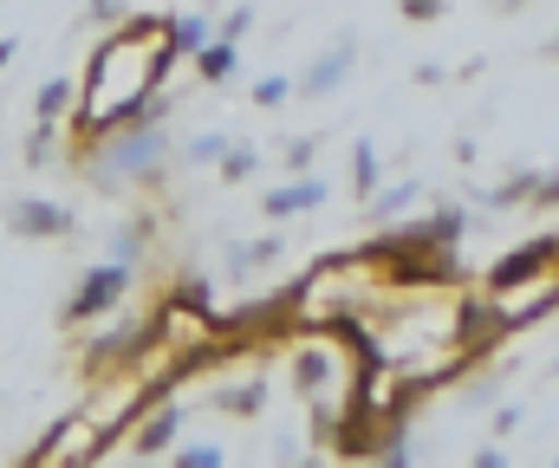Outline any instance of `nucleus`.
Listing matches in <instances>:
<instances>
[{
	"instance_id": "1",
	"label": "nucleus",
	"mask_w": 559,
	"mask_h": 468,
	"mask_svg": "<svg viewBox=\"0 0 559 468\" xmlns=\"http://www.w3.org/2000/svg\"><path fill=\"white\" fill-rule=\"evenodd\" d=\"M169 59H176V39H169V26H156V20H138L131 33L105 39L98 59H92V92H85L79 131L131 124L143 111V98L156 92V79L169 72Z\"/></svg>"
},
{
	"instance_id": "2",
	"label": "nucleus",
	"mask_w": 559,
	"mask_h": 468,
	"mask_svg": "<svg viewBox=\"0 0 559 468\" xmlns=\"http://www.w3.org/2000/svg\"><path fill=\"white\" fill-rule=\"evenodd\" d=\"M554 254H559V241H554V235H540V241H521V248H514L508 261H495V274H488V287H495V293H514V287H527V280H540Z\"/></svg>"
},
{
	"instance_id": "3",
	"label": "nucleus",
	"mask_w": 559,
	"mask_h": 468,
	"mask_svg": "<svg viewBox=\"0 0 559 468\" xmlns=\"http://www.w3.org/2000/svg\"><path fill=\"white\" fill-rule=\"evenodd\" d=\"M124 261L118 267H98V274H85V287H79V300H72V319H92V312H105L118 293H124Z\"/></svg>"
},
{
	"instance_id": "4",
	"label": "nucleus",
	"mask_w": 559,
	"mask_h": 468,
	"mask_svg": "<svg viewBox=\"0 0 559 468\" xmlns=\"http://www.w3.org/2000/svg\"><path fill=\"white\" fill-rule=\"evenodd\" d=\"M13 228H20V235H66L72 215H66L59 202H13Z\"/></svg>"
},
{
	"instance_id": "5",
	"label": "nucleus",
	"mask_w": 559,
	"mask_h": 468,
	"mask_svg": "<svg viewBox=\"0 0 559 468\" xmlns=\"http://www.w3.org/2000/svg\"><path fill=\"white\" fill-rule=\"evenodd\" d=\"M325 202V176H312V182H286L267 195V215H299V208H319Z\"/></svg>"
},
{
	"instance_id": "6",
	"label": "nucleus",
	"mask_w": 559,
	"mask_h": 468,
	"mask_svg": "<svg viewBox=\"0 0 559 468\" xmlns=\"http://www.w3.org/2000/svg\"><path fill=\"white\" fill-rule=\"evenodd\" d=\"M156 151H163V137H156V131H138L131 144H118V151L105 156V169H118V176H124V169H143Z\"/></svg>"
},
{
	"instance_id": "7",
	"label": "nucleus",
	"mask_w": 559,
	"mask_h": 468,
	"mask_svg": "<svg viewBox=\"0 0 559 468\" xmlns=\"http://www.w3.org/2000/svg\"><path fill=\"white\" fill-rule=\"evenodd\" d=\"M169 436H176V410H156V417L143 423L138 449H143V456H163V449H169Z\"/></svg>"
},
{
	"instance_id": "8",
	"label": "nucleus",
	"mask_w": 559,
	"mask_h": 468,
	"mask_svg": "<svg viewBox=\"0 0 559 468\" xmlns=\"http://www.w3.org/2000/svg\"><path fill=\"white\" fill-rule=\"evenodd\" d=\"M345 65H352V52H345V46H338V52H332V59H319V65H312V72H306V92H332V85H338V79H345Z\"/></svg>"
},
{
	"instance_id": "9",
	"label": "nucleus",
	"mask_w": 559,
	"mask_h": 468,
	"mask_svg": "<svg viewBox=\"0 0 559 468\" xmlns=\"http://www.w3.org/2000/svg\"><path fill=\"white\" fill-rule=\"evenodd\" d=\"M228 72H235V39L202 46V79H228Z\"/></svg>"
},
{
	"instance_id": "10",
	"label": "nucleus",
	"mask_w": 559,
	"mask_h": 468,
	"mask_svg": "<svg viewBox=\"0 0 559 468\" xmlns=\"http://www.w3.org/2000/svg\"><path fill=\"white\" fill-rule=\"evenodd\" d=\"M66 105H72V85H66V79H52V85H46V92H39V124H46V131H52V118H59V111H66Z\"/></svg>"
},
{
	"instance_id": "11",
	"label": "nucleus",
	"mask_w": 559,
	"mask_h": 468,
	"mask_svg": "<svg viewBox=\"0 0 559 468\" xmlns=\"http://www.w3.org/2000/svg\"><path fill=\"white\" fill-rule=\"evenodd\" d=\"M352 182H358V195H371V189H378V156H371V144H358V151H352Z\"/></svg>"
},
{
	"instance_id": "12",
	"label": "nucleus",
	"mask_w": 559,
	"mask_h": 468,
	"mask_svg": "<svg viewBox=\"0 0 559 468\" xmlns=\"http://www.w3.org/2000/svg\"><path fill=\"white\" fill-rule=\"evenodd\" d=\"M169 39H176L182 52H202V46H209V26H202V20H182V26H176Z\"/></svg>"
},
{
	"instance_id": "13",
	"label": "nucleus",
	"mask_w": 559,
	"mask_h": 468,
	"mask_svg": "<svg viewBox=\"0 0 559 468\" xmlns=\"http://www.w3.org/2000/svg\"><path fill=\"white\" fill-rule=\"evenodd\" d=\"M222 169H228V182L248 176V169H254V151H222Z\"/></svg>"
},
{
	"instance_id": "14",
	"label": "nucleus",
	"mask_w": 559,
	"mask_h": 468,
	"mask_svg": "<svg viewBox=\"0 0 559 468\" xmlns=\"http://www.w3.org/2000/svg\"><path fill=\"white\" fill-rule=\"evenodd\" d=\"M286 92H293V85H286V79H261V85H254V98H261V105H280V98H286Z\"/></svg>"
},
{
	"instance_id": "15",
	"label": "nucleus",
	"mask_w": 559,
	"mask_h": 468,
	"mask_svg": "<svg viewBox=\"0 0 559 468\" xmlns=\"http://www.w3.org/2000/svg\"><path fill=\"white\" fill-rule=\"evenodd\" d=\"M411 195H417V189H411V182H404V189H391V195H384V202H378V215H391V208H404V202H411Z\"/></svg>"
},
{
	"instance_id": "16",
	"label": "nucleus",
	"mask_w": 559,
	"mask_h": 468,
	"mask_svg": "<svg viewBox=\"0 0 559 468\" xmlns=\"http://www.w3.org/2000/svg\"><path fill=\"white\" fill-rule=\"evenodd\" d=\"M404 13H411V20H423V13H436V0H404Z\"/></svg>"
},
{
	"instance_id": "17",
	"label": "nucleus",
	"mask_w": 559,
	"mask_h": 468,
	"mask_svg": "<svg viewBox=\"0 0 559 468\" xmlns=\"http://www.w3.org/2000/svg\"><path fill=\"white\" fill-rule=\"evenodd\" d=\"M118 7H124V0H92V13H98V20H111Z\"/></svg>"
},
{
	"instance_id": "18",
	"label": "nucleus",
	"mask_w": 559,
	"mask_h": 468,
	"mask_svg": "<svg viewBox=\"0 0 559 468\" xmlns=\"http://www.w3.org/2000/svg\"><path fill=\"white\" fill-rule=\"evenodd\" d=\"M7 59H13V39H0V65H7Z\"/></svg>"
},
{
	"instance_id": "19",
	"label": "nucleus",
	"mask_w": 559,
	"mask_h": 468,
	"mask_svg": "<svg viewBox=\"0 0 559 468\" xmlns=\"http://www.w3.org/2000/svg\"><path fill=\"white\" fill-rule=\"evenodd\" d=\"M514 7H521V0H514Z\"/></svg>"
}]
</instances>
